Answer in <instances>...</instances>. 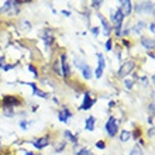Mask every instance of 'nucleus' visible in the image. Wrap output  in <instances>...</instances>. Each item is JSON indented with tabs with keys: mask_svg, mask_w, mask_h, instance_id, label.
Returning a JSON list of instances; mask_svg holds the SVG:
<instances>
[{
	"mask_svg": "<svg viewBox=\"0 0 155 155\" xmlns=\"http://www.w3.org/2000/svg\"><path fill=\"white\" fill-rule=\"evenodd\" d=\"M74 62H75V65L79 68V71L82 72V76L85 78V79L89 81V79L93 78V69H92V68H90L85 61H82V59H79V58H75Z\"/></svg>",
	"mask_w": 155,
	"mask_h": 155,
	"instance_id": "obj_1",
	"label": "nucleus"
},
{
	"mask_svg": "<svg viewBox=\"0 0 155 155\" xmlns=\"http://www.w3.org/2000/svg\"><path fill=\"white\" fill-rule=\"evenodd\" d=\"M104 130H106L107 135L109 137H116L117 135V131H118V120L114 117V116H110L109 117V120L106 121V124H104Z\"/></svg>",
	"mask_w": 155,
	"mask_h": 155,
	"instance_id": "obj_2",
	"label": "nucleus"
},
{
	"mask_svg": "<svg viewBox=\"0 0 155 155\" xmlns=\"http://www.w3.org/2000/svg\"><path fill=\"white\" fill-rule=\"evenodd\" d=\"M135 68V62L133 61V59H128V61L123 62V65L118 68L117 71V78H121V79H124L126 76H128V75L134 71Z\"/></svg>",
	"mask_w": 155,
	"mask_h": 155,
	"instance_id": "obj_3",
	"label": "nucleus"
},
{
	"mask_svg": "<svg viewBox=\"0 0 155 155\" xmlns=\"http://www.w3.org/2000/svg\"><path fill=\"white\" fill-rule=\"evenodd\" d=\"M21 100L17 96H13V94H6L2 100V109H12L14 110L17 106H20Z\"/></svg>",
	"mask_w": 155,
	"mask_h": 155,
	"instance_id": "obj_4",
	"label": "nucleus"
},
{
	"mask_svg": "<svg viewBox=\"0 0 155 155\" xmlns=\"http://www.w3.org/2000/svg\"><path fill=\"white\" fill-rule=\"evenodd\" d=\"M59 64H61L62 76H65V78L72 76V71H71V65H69V61H68V55H66L65 52L61 54V58H59Z\"/></svg>",
	"mask_w": 155,
	"mask_h": 155,
	"instance_id": "obj_5",
	"label": "nucleus"
},
{
	"mask_svg": "<svg viewBox=\"0 0 155 155\" xmlns=\"http://www.w3.org/2000/svg\"><path fill=\"white\" fill-rule=\"evenodd\" d=\"M106 69V61H104V57L103 54H97V68L94 69V76L97 78H102L103 72Z\"/></svg>",
	"mask_w": 155,
	"mask_h": 155,
	"instance_id": "obj_6",
	"label": "nucleus"
},
{
	"mask_svg": "<svg viewBox=\"0 0 155 155\" xmlns=\"http://www.w3.org/2000/svg\"><path fill=\"white\" fill-rule=\"evenodd\" d=\"M94 103H96V99L92 97L89 92H85L83 93V102H82L79 109L81 110H89V109H92V106H93Z\"/></svg>",
	"mask_w": 155,
	"mask_h": 155,
	"instance_id": "obj_7",
	"label": "nucleus"
},
{
	"mask_svg": "<svg viewBox=\"0 0 155 155\" xmlns=\"http://www.w3.org/2000/svg\"><path fill=\"white\" fill-rule=\"evenodd\" d=\"M118 10L121 12V14L124 16V18L128 17L131 14V12H133V2H130V0H123V2H120V7H118Z\"/></svg>",
	"mask_w": 155,
	"mask_h": 155,
	"instance_id": "obj_8",
	"label": "nucleus"
},
{
	"mask_svg": "<svg viewBox=\"0 0 155 155\" xmlns=\"http://www.w3.org/2000/svg\"><path fill=\"white\" fill-rule=\"evenodd\" d=\"M49 143H51V137H49V135H45V137H41V138H35L31 141V144H33L37 150H42V148L48 147Z\"/></svg>",
	"mask_w": 155,
	"mask_h": 155,
	"instance_id": "obj_9",
	"label": "nucleus"
},
{
	"mask_svg": "<svg viewBox=\"0 0 155 155\" xmlns=\"http://www.w3.org/2000/svg\"><path fill=\"white\" fill-rule=\"evenodd\" d=\"M154 13V3H150V2H145V3H137L135 4V13Z\"/></svg>",
	"mask_w": 155,
	"mask_h": 155,
	"instance_id": "obj_10",
	"label": "nucleus"
},
{
	"mask_svg": "<svg viewBox=\"0 0 155 155\" xmlns=\"http://www.w3.org/2000/svg\"><path fill=\"white\" fill-rule=\"evenodd\" d=\"M97 17H99V20L102 21V25H103V33H104V35L106 37H110V34H111V24L109 23V20L107 18H104V16L103 14H100V13H97Z\"/></svg>",
	"mask_w": 155,
	"mask_h": 155,
	"instance_id": "obj_11",
	"label": "nucleus"
},
{
	"mask_svg": "<svg viewBox=\"0 0 155 155\" xmlns=\"http://www.w3.org/2000/svg\"><path fill=\"white\" fill-rule=\"evenodd\" d=\"M72 117V111L68 109V107H62L59 113H58V120L61 123H68V120Z\"/></svg>",
	"mask_w": 155,
	"mask_h": 155,
	"instance_id": "obj_12",
	"label": "nucleus"
},
{
	"mask_svg": "<svg viewBox=\"0 0 155 155\" xmlns=\"http://www.w3.org/2000/svg\"><path fill=\"white\" fill-rule=\"evenodd\" d=\"M24 85H30L31 87H33V94L34 96H38V97H42V99H48L49 97L45 92H42L41 89H38V86L35 85V83H33V82H28V83H24Z\"/></svg>",
	"mask_w": 155,
	"mask_h": 155,
	"instance_id": "obj_13",
	"label": "nucleus"
},
{
	"mask_svg": "<svg viewBox=\"0 0 155 155\" xmlns=\"http://www.w3.org/2000/svg\"><path fill=\"white\" fill-rule=\"evenodd\" d=\"M123 20H124V16L121 14V12L120 10H113L111 12V21L114 23V25L117 24H123Z\"/></svg>",
	"mask_w": 155,
	"mask_h": 155,
	"instance_id": "obj_14",
	"label": "nucleus"
},
{
	"mask_svg": "<svg viewBox=\"0 0 155 155\" xmlns=\"http://www.w3.org/2000/svg\"><path fill=\"white\" fill-rule=\"evenodd\" d=\"M94 126H96V118H94V116H89L85 121V128L87 131H93Z\"/></svg>",
	"mask_w": 155,
	"mask_h": 155,
	"instance_id": "obj_15",
	"label": "nucleus"
},
{
	"mask_svg": "<svg viewBox=\"0 0 155 155\" xmlns=\"http://www.w3.org/2000/svg\"><path fill=\"white\" fill-rule=\"evenodd\" d=\"M141 45L145 47L147 49H154V38H148V37H141Z\"/></svg>",
	"mask_w": 155,
	"mask_h": 155,
	"instance_id": "obj_16",
	"label": "nucleus"
},
{
	"mask_svg": "<svg viewBox=\"0 0 155 155\" xmlns=\"http://www.w3.org/2000/svg\"><path fill=\"white\" fill-rule=\"evenodd\" d=\"M131 138V133L128 130H121L120 133V141L121 143H127V141H130Z\"/></svg>",
	"mask_w": 155,
	"mask_h": 155,
	"instance_id": "obj_17",
	"label": "nucleus"
},
{
	"mask_svg": "<svg viewBox=\"0 0 155 155\" xmlns=\"http://www.w3.org/2000/svg\"><path fill=\"white\" fill-rule=\"evenodd\" d=\"M64 137H65L68 141H71V143H74V144H76V141H78V140H76V135L72 134L69 130H66L65 133H64Z\"/></svg>",
	"mask_w": 155,
	"mask_h": 155,
	"instance_id": "obj_18",
	"label": "nucleus"
},
{
	"mask_svg": "<svg viewBox=\"0 0 155 155\" xmlns=\"http://www.w3.org/2000/svg\"><path fill=\"white\" fill-rule=\"evenodd\" d=\"M130 155H144L143 148H141V147H140V145H138V144H137V145H134V147L131 148Z\"/></svg>",
	"mask_w": 155,
	"mask_h": 155,
	"instance_id": "obj_19",
	"label": "nucleus"
},
{
	"mask_svg": "<svg viewBox=\"0 0 155 155\" xmlns=\"http://www.w3.org/2000/svg\"><path fill=\"white\" fill-rule=\"evenodd\" d=\"M144 25H145V23H144V21H138V23L135 24V27L133 28V31H134L135 34H140V33H141V30L144 28Z\"/></svg>",
	"mask_w": 155,
	"mask_h": 155,
	"instance_id": "obj_20",
	"label": "nucleus"
},
{
	"mask_svg": "<svg viewBox=\"0 0 155 155\" xmlns=\"http://www.w3.org/2000/svg\"><path fill=\"white\" fill-rule=\"evenodd\" d=\"M76 155H93V152L90 151L89 148H82L81 151H78Z\"/></svg>",
	"mask_w": 155,
	"mask_h": 155,
	"instance_id": "obj_21",
	"label": "nucleus"
},
{
	"mask_svg": "<svg viewBox=\"0 0 155 155\" xmlns=\"http://www.w3.org/2000/svg\"><path fill=\"white\" fill-rule=\"evenodd\" d=\"M133 86H134V82L131 81V79H124V87H126V89L130 90Z\"/></svg>",
	"mask_w": 155,
	"mask_h": 155,
	"instance_id": "obj_22",
	"label": "nucleus"
},
{
	"mask_svg": "<svg viewBox=\"0 0 155 155\" xmlns=\"http://www.w3.org/2000/svg\"><path fill=\"white\" fill-rule=\"evenodd\" d=\"M3 113L6 117H14V110L12 109H3Z\"/></svg>",
	"mask_w": 155,
	"mask_h": 155,
	"instance_id": "obj_23",
	"label": "nucleus"
},
{
	"mask_svg": "<svg viewBox=\"0 0 155 155\" xmlns=\"http://www.w3.org/2000/svg\"><path fill=\"white\" fill-rule=\"evenodd\" d=\"M92 7L93 8H99V7H102V4H103V2L102 0H96V2H92Z\"/></svg>",
	"mask_w": 155,
	"mask_h": 155,
	"instance_id": "obj_24",
	"label": "nucleus"
},
{
	"mask_svg": "<svg viewBox=\"0 0 155 155\" xmlns=\"http://www.w3.org/2000/svg\"><path fill=\"white\" fill-rule=\"evenodd\" d=\"M27 68H28L30 71H31V72H33V75L34 76H38V72H37V68H35V66L33 65V64H28V66H27Z\"/></svg>",
	"mask_w": 155,
	"mask_h": 155,
	"instance_id": "obj_25",
	"label": "nucleus"
},
{
	"mask_svg": "<svg viewBox=\"0 0 155 155\" xmlns=\"http://www.w3.org/2000/svg\"><path fill=\"white\" fill-rule=\"evenodd\" d=\"M65 148V141H62L61 144H58L57 148H55V152H62V150Z\"/></svg>",
	"mask_w": 155,
	"mask_h": 155,
	"instance_id": "obj_26",
	"label": "nucleus"
},
{
	"mask_svg": "<svg viewBox=\"0 0 155 155\" xmlns=\"http://www.w3.org/2000/svg\"><path fill=\"white\" fill-rule=\"evenodd\" d=\"M104 47H106V51H111V47H113V42H111L110 38H107L106 44H104Z\"/></svg>",
	"mask_w": 155,
	"mask_h": 155,
	"instance_id": "obj_27",
	"label": "nucleus"
},
{
	"mask_svg": "<svg viewBox=\"0 0 155 155\" xmlns=\"http://www.w3.org/2000/svg\"><path fill=\"white\" fill-rule=\"evenodd\" d=\"M96 148L104 150V148H106V143H104V141H97V143H96Z\"/></svg>",
	"mask_w": 155,
	"mask_h": 155,
	"instance_id": "obj_28",
	"label": "nucleus"
},
{
	"mask_svg": "<svg viewBox=\"0 0 155 155\" xmlns=\"http://www.w3.org/2000/svg\"><path fill=\"white\" fill-rule=\"evenodd\" d=\"M14 66H16V64H10V65H7V64H6V65H4V68H3V71H4V72H8V71H12Z\"/></svg>",
	"mask_w": 155,
	"mask_h": 155,
	"instance_id": "obj_29",
	"label": "nucleus"
},
{
	"mask_svg": "<svg viewBox=\"0 0 155 155\" xmlns=\"http://www.w3.org/2000/svg\"><path fill=\"white\" fill-rule=\"evenodd\" d=\"M4 65H6V58H4V57H0V68L3 69Z\"/></svg>",
	"mask_w": 155,
	"mask_h": 155,
	"instance_id": "obj_30",
	"label": "nucleus"
},
{
	"mask_svg": "<svg viewBox=\"0 0 155 155\" xmlns=\"http://www.w3.org/2000/svg\"><path fill=\"white\" fill-rule=\"evenodd\" d=\"M20 126H21V128H23V130H27V127H28V123L25 121V120H23V121L20 123Z\"/></svg>",
	"mask_w": 155,
	"mask_h": 155,
	"instance_id": "obj_31",
	"label": "nucleus"
},
{
	"mask_svg": "<svg viewBox=\"0 0 155 155\" xmlns=\"http://www.w3.org/2000/svg\"><path fill=\"white\" fill-rule=\"evenodd\" d=\"M90 31H92V34H94V35H99V28L97 27H92Z\"/></svg>",
	"mask_w": 155,
	"mask_h": 155,
	"instance_id": "obj_32",
	"label": "nucleus"
},
{
	"mask_svg": "<svg viewBox=\"0 0 155 155\" xmlns=\"http://www.w3.org/2000/svg\"><path fill=\"white\" fill-rule=\"evenodd\" d=\"M154 27H155V24H154V21H151V24H150V25H148V30H150V31H151V33L152 34H154Z\"/></svg>",
	"mask_w": 155,
	"mask_h": 155,
	"instance_id": "obj_33",
	"label": "nucleus"
},
{
	"mask_svg": "<svg viewBox=\"0 0 155 155\" xmlns=\"http://www.w3.org/2000/svg\"><path fill=\"white\" fill-rule=\"evenodd\" d=\"M148 135H150V137H154V127L152 126H151V128L148 130Z\"/></svg>",
	"mask_w": 155,
	"mask_h": 155,
	"instance_id": "obj_34",
	"label": "nucleus"
},
{
	"mask_svg": "<svg viewBox=\"0 0 155 155\" xmlns=\"http://www.w3.org/2000/svg\"><path fill=\"white\" fill-rule=\"evenodd\" d=\"M109 107H110V109H114V107H116V102H113V100H111V102L109 103Z\"/></svg>",
	"mask_w": 155,
	"mask_h": 155,
	"instance_id": "obj_35",
	"label": "nucleus"
},
{
	"mask_svg": "<svg viewBox=\"0 0 155 155\" xmlns=\"http://www.w3.org/2000/svg\"><path fill=\"white\" fill-rule=\"evenodd\" d=\"M123 44L126 45V47H130V42H128L127 40H123Z\"/></svg>",
	"mask_w": 155,
	"mask_h": 155,
	"instance_id": "obj_36",
	"label": "nucleus"
},
{
	"mask_svg": "<svg viewBox=\"0 0 155 155\" xmlns=\"http://www.w3.org/2000/svg\"><path fill=\"white\" fill-rule=\"evenodd\" d=\"M148 57H151V59H154V52H152V51H148Z\"/></svg>",
	"mask_w": 155,
	"mask_h": 155,
	"instance_id": "obj_37",
	"label": "nucleus"
},
{
	"mask_svg": "<svg viewBox=\"0 0 155 155\" xmlns=\"http://www.w3.org/2000/svg\"><path fill=\"white\" fill-rule=\"evenodd\" d=\"M150 110H151V113H154V103H151V104H150Z\"/></svg>",
	"mask_w": 155,
	"mask_h": 155,
	"instance_id": "obj_38",
	"label": "nucleus"
},
{
	"mask_svg": "<svg viewBox=\"0 0 155 155\" xmlns=\"http://www.w3.org/2000/svg\"><path fill=\"white\" fill-rule=\"evenodd\" d=\"M25 155H37V154H34V152H31V151H25Z\"/></svg>",
	"mask_w": 155,
	"mask_h": 155,
	"instance_id": "obj_39",
	"label": "nucleus"
},
{
	"mask_svg": "<svg viewBox=\"0 0 155 155\" xmlns=\"http://www.w3.org/2000/svg\"><path fill=\"white\" fill-rule=\"evenodd\" d=\"M152 120H154V118H152V116L150 118H148V123H150V124H152Z\"/></svg>",
	"mask_w": 155,
	"mask_h": 155,
	"instance_id": "obj_40",
	"label": "nucleus"
},
{
	"mask_svg": "<svg viewBox=\"0 0 155 155\" xmlns=\"http://www.w3.org/2000/svg\"><path fill=\"white\" fill-rule=\"evenodd\" d=\"M0 143H2V141H0Z\"/></svg>",
	"mask_w": 155,
	"mask_h": 155,
	"instance_id": "obj_41",
	"label": "nucleus"
}]
</instances>
